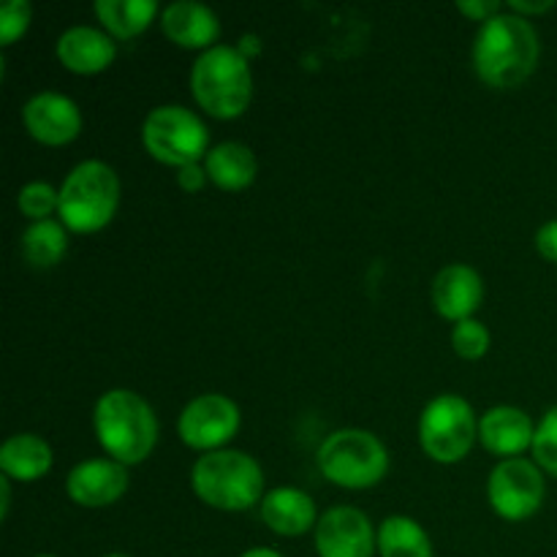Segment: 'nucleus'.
Listing matches in <instances>:
<instances>
[{
	"mask_svg": "<svg viewBox=\"0 0 557 557\" xmlns=\"http://www.w3.org/2000/svg\"><path fill=\"white\" fill-rule=\"evenodd\" d=\"M539 36L520 14H495L473 44V69L490 87H517L536 71Z\"/></svg>",
	"mask_w": 557,
	"mask_h": 557,
	"instance_id": "nucleus-1",
	"label": "nucleus"
},
{
	"mask_svg": "<svg viewBox=\"0 0 557 557\" xmlns=\"http://www.w3.org/2000/svg\"><path fill=\"white\" fill-rule=\"evenodd\" d=\"M96 435L103 451L123 466H136L158 441V419L145 397L128 389H112L96 403Z\"/></svg>",
	"mask_w": 557,
	"mask_h": 557,
	"instance_id": "nucleus-2",
	"label": "nucleus"
},
{
	"mask_svg": "<svg viewBox=\"0 0 557 557\" xmlns=\"http://www.w3.org/2000/svg\"><path fill=\"white\" fill-rule=\"evenodd\" d=\"M190 92L212 117H239L253 96L248 58L237 47L226 44L210 47L190 69Z\"/></svg>",
	"mask_w": 557,
	"mask_h": 557,
	"instance_id": "nucleus-3",
	"label": "nucleus"
},
{
	"mask_svg": "<svg viewBox=\"0 0 557 557\" xmlns=\"http://www.w3.org/2000/svg\"><path fill=\"white\" fill-rule=\"evenodd\" d=\"M190 487L205 500L223 511L250 509L261 498L264 473L245 451H210L199 457L190 471Z\"/></svg>",
	"mask_w": 557,
	"mask_h": 557,
	"instance_id": "nucleus-4",
	"label": "nucleus"
},
{
	"mask_svg": "<svg viewBox=\"0 0 557 557\" xmlns=\"http://www.w3.org/2000/svg\"><path fill=\"white\" fill-rule=\"evenodd\" d=\"M117 201L120 183L114 169L103 161H85L65 177L58 215L71 232L92 234L112 221Z\"/></svg>",
	"mask_w": 557,
	"mask_h": 557,
	"instance_id": "nucleus-5",
	"label": "nucleus"
},
{
	"mask_svg": "<svg viewBox=\"0 0 557 557\" xmlns=\"http://www.w3.org/2000/svg\"><path fill=\"white\" fill-rule=\"evenodd\" d=\"M319 468L337 487L364 490L386 476L389 455L368 430H337L319 446Z\"/></svg>",
	"mask_w": 557,
	"mask_h": 557,
	"instance_id": "nucleus-6",
	"label": "nucleus"
},
{
	"mask_svg": "<svg viewBox=\"0 0 557 557\" xmlns=\"http://www.w3.org/2000/svg\"><path fill=\"white\" fill-rule=\"evenodd\" d=\"M141 141L147 152L156 161L169 163V166H188L199 163L201 156H207L210 145V131L185 107H158L147 114L141 125Z\"/></svg>",
	"mask_w": 557,
	"mask_h": 557,
	"instance_id": "nucleus-7",
	"label": "nucleus"
},
{
	"mask_svg": "<svg viewBox=\"0 0 557 557\" xmlns=\"http://www.w3.org/2000/svg\"><path fill=\"white\" fill-rule=\"evenodd\" d=\"M476 433L479 424L473 408L457 395L430 400L419 419V441L435 462H460L471 451Z\"/></svg>",
	"mask_w": 557,
	"mask_h": 557,
	"instance_id": "nucleus-8",
	"label": "nucleus"
},
{
	"mask_svg": "<svg viewBox=\"0 0 557 557\" xmlns=\"http://www.w3.org/2000/svg\"><path fill=\"white\" fill-rule=\"evenodd\" d=\"M487 493L495 515L509 522L528 520L544 504V476L531 460L511 457V460L498 462L493 468Z\"/></svg>",
	"mask_w": 557,
	"mask_h": 557,
	"instance_id": "nucleus-9",
	"label": "nucleus"
},
{
	"mask_svg": "<svg viewBox=\"0 0 557 557\" xmlns=\"http://www.w3.org/2000/svg\"><path fill=\"white\" fill-rule=\"evenodd\" d=\"M239 430L237 403L223 395H201L180 413V438L190 449H218Z\"/></svg>",
	"mask_w": 557,
	"mask_h": 557,
	"instance_id": "nucleus-10",
	"label": "nucleus"
},
{
	"mask_svg": "<svg viewBox=\"0 0 557 557\" xmlns=\"http://www.w3.org/2000/svg\"><path fill=\"white\" fill-rule=\"evenodd\" d=\"M379 539L368 517L351 506H335L315 522L319 557H373Z\"/></svg>",
	"mask_w": 557,
	"mask_h": 557,
	"instance_id": "nucleus-11",
	"label": "nucleus"
},
{
	"mask_svg": "<svg viewBox=\"0 0 557 557\" xmlns=\"http://www.w3.org/2000/svg\"><path fill=\"white\" fill-rule=\"evenodd\" d=\"M22 117H25L33 139L49 147L69 145L82 131L79 107L71 98L60 96V92H38V96H33L22 109Z\"/></svg>",
	"mask_w": 557,
	"mask_h": 557,
	"instance_id": "nucleus-12",
	"label": "nucleus"
},
{
	"mask_svg": "<svg viewBox=\"0 0 557 557\" xmlns=\"http://www.w3.org/2000/svg\"><path fill=\"white\" fill-rule=\"evenodd\" d=\"M65 490H69L74 504L87 506V509H98V506H109L123 498L125 490H128V471L117 460L79 462L69 473Z\"/></svg>",
	"mask_w": 557,
	"mask_h": 557,
	"instance_id": "nucleus-13",
	"label": "nucleus"
},
{
	"mask_svg": "<svg viewBox=\"0 0 557 557\" xmlns=\"http://www.w3.org/2000/svg\"><path fill=\"white\" fill-rule=\"evenodd\" d=\"M484 283L479 272L468 264H449L435 275L433 305L444 319L468 321L473 310L482 305Z\"/></svg>",
	"mask_w": 557,
	"mask_h": 557,
	"instance_id": "nucleus-14",
	"label": "nucleus"
},
{
	"mask_svg": "<svg viewBox=\"0 0 557 557\" xmlns=\"http://www.w3.org/2000/svg\"><path fill=\"white\" fill-rule=\"evenodd\" d=\"M533 435L536 430H533L528 413L511 406L493 408L479 422V438H482L484 449L498 457H509V460L533 446Z\"/></svg>",
	"mask_w": 557,
	"mask_h": 557,
	"instance_id": "nucleus-15",
	"label": "nucleus"
},
{
	"mask_svg": "<svg viewBox=\"0 0 557 557\" xmlns=\"http://www.w3.org/2000/svg\"><path fill=\"white\" fill-rule=\"evenodd\" d=\"M114 54L117 49H114L112 38L96 27L76 25L58 38L60 63L74 74H98L112 65Z\"/></svg>",
	"mask_w": 557,
	"mask_h": 557,
	"instance_id": "nucleus-16",
	"label": "nucleus"
},
{
	"mask_svg": "<svg viewBox=\"0 0 557 557\" xmlns=\"http://www.w3.org/2000/svg\"><path fill=\"white\" fill-rule=\"evenodd\" d=\"M161 25L163 33L185 49L210 47L218 33H221V25H218V16L212 14V9L194 3V0H177V3L166 5Z\"/></svg>",
	"mask_w": 557,
	"mask_h": 557,
	"instance_id": "nucleus-17",
	"label": "nucleus"
},
{
	"mask_svg": "<svg viewBox=\"0 0 557 557\" xmlns=\"http://www.w3.org/2000/svg\"><path fill=\"white\" fill-rule=\"evenodd\" d=\"M261 520L277 536H302L315 522V504L310 495L294 487H277L261 500Z\"/></svg>",
	"mask_w": 557,
	"mask_h": 557,
	"instance_id": "nucleus-18",
	"label": "nucleus"
},
{
	"mask_svg": "<svg viewBox=\"0 0 557 557\" xmlns=\"http://www.w3.org/2000/svg\"><path fill=\"white\" fill-rule=\"evenodd\" d=\"M205 172L218 188L223 190H243L248 188L259 172V161L250 152V147L239 145V141H223V145L212 147L207 152Z\"/></svg>",
	"mask_w": 557,
	"mask_h": 557,
	"instance_id": "nucleus-19",
	"label": "nucleus"
},
{
	"mask_svg": "<svg viewBox=\"0 0 557 557\" xmlns=\"http://www.w3.org/2000/svg\"><path fill=\"white\" fill-rule=\"evenodd\" d=\"M0 468L9 479H20V482H36L44 473L52 468V449L44 438L30 433L11 435L3 446H0Z\"/></svg>",
	"mask_w": 557,
	"mask_h": 557,
	"instance_id": "nucleus-20",
	"label": "nucleus"
},
{
	"mask_svg": "<svg viewBox=\"0 0 557 557\" xmlns=\"http://www.w3.org/2000/svg\"><path fill=\"white\" fill-rule=\"evenodd\" d=\"M379 553L381 557H433V544L411 517H386L379 528Z\"/></svg>",
	"mask_w": 557,
	"mask_h": 557,
	"instance_id": "nucleus-21",
	"label": "nucleus"
},
{
	"mask_svg": "<svg viewBox=\"0 0 557 557\" xmlns=\"http://www.w3.org/2000/svg\"><path fill=\"white\" fill-rule=\"evenodd\" d=\"M156 0H98L96 14L109 33L117 38H134L156 16Z\"/></svg>",
	"mask_w": 557,
	"mask_h": 557,
	"instance_id": "nucleus-22",
	"label": "nucleus"
},
{
	"mask_svg": "<svg viewBox=\"0 0 557 557\" xmlns=\"http://www.w3.org/2000/svg\"><path fill=\"white\" fill-rule=\"evenodd\" d=\"M69 239H65L63 223L38 221L22 234V250L33 267H54L63 259Z\"/></svg>",
	"mask_w": 557,
	"mask_h": 557,
	"instance_id": "nucleus-23",
	"label": "nucleus"
},
{
	"mask_svg": "<svg viewBox=\"0 0 557 557\" xmlns=\"http://www.w3.org/2000/svg\"><path fill=\"white\" fill-rule=\"evenodd\" d=\"M16 205H20L22 215L33 218L36 223L49 221V215L60 207V194L47 183H30L20 190Z\"/></svg>",
	"mask_w": 557,
	"mask_h": 557,
	"instance_id": "nucleus-24",
	"label": "nucleus"
},
{
	"mask_svg": "<svg viewBox=\"0 0 557 557\" xmlns=\"http://www.w3.org/2000/svg\"><path fill=\"white\" fill-rule=\"evenodd\" d=\"M531 449L539 466L557 476V406L549 408L542 422H539Z\"/></svg>",
	"mask_w": 557,
	"mask_h": 557,
	"instance_id": "nucleus-25",
	"label": "nucleus"
},
{
	"mask_svg": "<svg viewBox=\"0 0 557 557\" xmlns=\"http://www.w3.org/2000/svg\"><path fill=\"white\" fill-rule=\"evenodd\" d=\"M451 346L462 359H482L490 348V332L482 321H460L451 332Z\"/></svg>",
	"mask_w": 557,
	"mask_h": 557,
	"instance_id": "nucleus-26",
	"label": "nucleus"
},
{
	"mask_svg": "<svg viewBox=\"0 0 557 557\" xmlns=\"http://www.w3.org/2000/svg\"><path fill=\"white\" fill-rule=\"evenodd\" d=\"M30 25V5L27 0H9L0 5V44L9 47Z\"/></svg>",
	"mask_w": 557,
	"mask_h": 557,
	"instance_id": "nucleus-27",
	"label": "nucleus"
},
{
	"mask_svg": "<svg viewBox=\"0 0 557 557\" xmlns=\"http://www.w3.org/2000/svg\"><path fill=\"white\" fill-rule=\"evenodd\" d=\"M457 9L462 11V14L473 16V20H493L495 14H500V3L498 0H460L457 3Z\"/></svg>",
	"mask_w": 557,
	"mask_h": 557,
	"instance_id": "nucleus-28",
	"label": "nucleus"
},
{
	"mask_svg": "<svg viewBox=\"0 0 557 557\" xmlns=\"http://www.w3.org/2000/svg\"><path fill=\"white\" fill-rule=\"evenodd\" d=\"M536 250L547 261H557V221L544 223L536 232Z\"/></svg>",
	"mask_w": 557,
	"mask_h": 557,
	"instance_id": "nucleus-29",
	"label": "nucleus"
},
{
	"mask_svg": "<svg viewBox=\"0 0 557 557\" xmlns=\"http://www.w3.org/2000/svg\"><path fill=\"white\" fill-rule=\"evenodd\" d=\"M177 172H180L177 183H180V188H183V190H188V194H196V190L205 188L207 172L199 166V163H188V166L177 169Z\"/></svg>",
	"mask_w": 557,
	"mask_h": 557,
	"instance_id": "nucleus-30",
	"label": "nucleus"
},
{
	"mask_svg": "<svg viewBox=\"0 0 557 557\" xmlns=\"http://www.w3.org/2000/svg\"><path fill=\"white\" fill-rule=\"evenodd\" d=\"M511 9L520 14H544V11L555 9V0H542V3H531V0H511Z\"/></svg>",
	"mask_w": 557,
	"mask_h": 557,
	"instance_id": "nucleus-31",
	"label": "nucleus"
},
{
	"mask_svg": "<svg viewBox=\"0 0 557 557\" xmlns=\"http://www.w3.org/2000/svg\"><path fill=\"white\" fill-rule=\"evenodd\" d=\"M239 52H243L245 58H250V54L259 52V47H256V36H245L243 44H239Z\"/></svg>",
	"mask_w": 557,
	"mask_h": 557,
	"instance_id": "nucleus-32",
	"label": "nucleus"
},
{
	"mask_svg": "<svg viewBox=\"0 0 557 557\" xmlns=\"http://www.w3.org/2000/svg\"><path fill=\"white\" fill-rule=\"evenodd\" d=\"M239 557H283L281 553H275V549H267V547H256V549H248L245 555Z\"/></svg>",
	"mask_w": 557,
	"mask_h": 557,
	"instance_id": "nucleus-33",
	"label": "nucleus"
},
{
	"mask_svg": "<svg viewBox=\"0 0 557 557\" xmlns=\"http://www.w3.org/2000/svg\"><path fill=\"white\" fill-rule=\"evenodd\" d=\"M0 490H3V517H5V515H9V500H11L9 479H0Z\"/></svg>",
	"mask_w": 557,
	"mask_h": 557,
	"instance_id": "nucleus-34",
	"label": "nucleus"
},
{
	"mask_svg": "<svg viewBox=\"0 0 557 557\" xmlns=\"http://www.w3.org/2000/svg\"><path fill=\"white\" fill-rule=\"evenodd\" d=\"M103 557H128V555H117V553H114V555H103Z\"/></svg>",
	"mask_w": 557,
	"mask_h": 557,
	"instance_id": "nucleus-35",
	"label": "nucleus"
},
{
	"mask_svg": "<svg viewBox=\"0 0 557 557\" xmlns=\"http://www.w3.org/2000/svg\"><path fill=\"white\" fill-rule=\"evenodd\" d=\"M36 557H58V555H36Z\"/></svg>",
	"mask_w": 557,
	"mask_h": 557,
	"instance_id": "nucleus-36",
	"label": "nucleus"
}]
</instances>
